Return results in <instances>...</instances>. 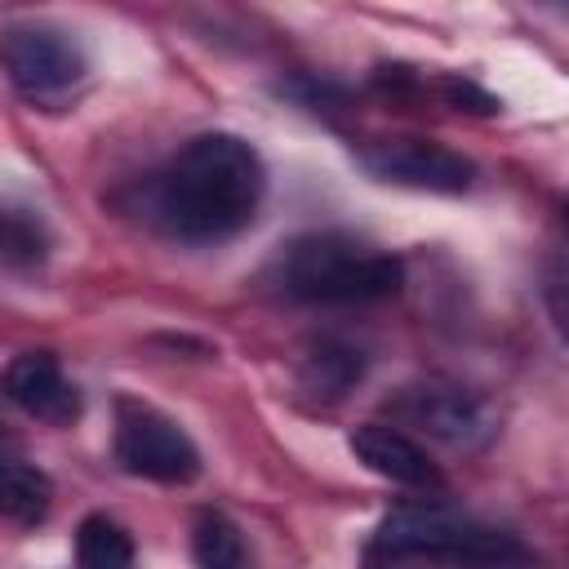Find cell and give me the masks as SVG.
I'll use <instances>...</instances> for the list:
<instances>
[{"label": "cell", "mask_w": 569, "mask_h": 569, "mask_svg": "<svg viewBox=\"0 0 569 569\" xmlns=\"http://www.w3.org/2000/svg\"><path fill=\"white\" fill-rule=\"evenodd\" d=\"M262 156L236 133H200L147 182V218L182 244H218L244 231L262 204Z\"/></svg>", "instance_id": "6da1fadb"}, {"label": "cell", "mask_w": 569, "mask_h": 569, "mask_svg": "<svg viewBox=\"0 0 569 569\" xmlns=\"http://www.w3.org/2000/svg\"><path fill=\"white\" fill-rule=\"evenodd\" d=\"M267 284L307 307H365L400 289V258L347 231H307L280 244Z\"/></svg>", "instance_id": "7a4b0ae2"}, {"label": "cell", "mask_w": 569, "mask_h": 569, "mask_svg": "<svg viewBox=\"0 0 569 569\" xmlns=\"http://www.w3.org/2000/svg\"><path fill=\"white\" fill-rule=\"evenodd\" d=\"M373 547L382 556H427L445 565H471V569H502L511 560H525V547L493 529L480 525L453 507H400L378 525Z\"/></svg>", "instance_id": "3957f363"}, {"label": "cell", "mask_w": 569, "mask_h": 569, "mask_svg": "<svg viewBox=\"0 0 569 569\" xmlns=\"http://www.w3.org/2000/svg\"><path fill=\"white\" fill-rule=\"evenodd\" d=\"M116 462L156 485H191L200 476V449L191 436L142 400L116 405Z\"/></svg>", "instance_id": "277c9868"}, {"label": "cell", "mask_w": 569, "mask_h": 569, "mask_svg": "<svg viewBox=\"0 0 569 569\" xmlns=\"http://www.w3.org/2000/svg\"><path fill=\"white\" fill-rule=\"evenodd\" d=\"M0 67L9 71L18 93L44 102V98H62L67 89L80 84L84 53L67 31L22 22V27H9L0 36Z\"/></svg>", "instance_id": "5b68a950"}, {"label": "cell", "mask_w": 569, "mask_h": 569, "mask_svg": "<svg viewBox=\"0 0 569 569\" xmlns=\"http://www.w3.org/2000/svg\"><path fill=\"white\" fill-rule=\"evenodd\" d=\"M360 164L382 182L431 196H462L476 178V164L462 151H449L427 138H382L360 151Z\"/></svg>", "instance_id": "8992f818"}, {"label": "cell", "mask_w": 569, "mask_h": 569, "mask_svg": "<svg viewBox=\"0 0 569 569\" xmlns=\"http://www.w3.org/2000/svg\"><path fill=\"white\" fill-rule=\"evenodd\" d=\"M391 409H396L409 427H418V431H427L431 440H445V445H453V449H476V445H485V440L493 436V427H498L489 400L476 396V391H467V387H453V382L405 387V391L391 400Z\"/></svg>", "instance_id": "52a82bcc"}, {"label": "cell", "mask_w": 569, "mask_h": 569, "mask_svg": "<svg viewBox=\"0 0 569 569\" xmlns=\"http://www.w3.org/2000/svg\"><path fill=\"white\" fill-rule=\"evenodd\" d=\"M0 391L9 405H18L27 418L49 427H71L80 418V391L62 373V365L49 351H22L4 365Z\"/></svg>", "instance_id": "ba28073f"}, {"label": "cell", "mask_w": 569, "mask_h": 569, "mask_svg": "<svg viewBox=\"0 0 569 569\" xmlns=\"http://www.w3.org/2000/svg\"><path fill=\"white\" fill-rule=\"evenodd\" d=\"M347 445H351V453H356L373 476H382V480H391V485H405V489H431V485H440V471H436V462L427 458V449H422L413 436H405V431H396V427H387V422H365V427H356Z\"/></svg>", "instance_id": "9c48e42d"}, {"label": "cell", "mask_w": 569, "mask_h": 569, "mask_svg": "<svg viewBox=\"0 0 569 569\" xmlns=\"http://www.w3.org/2000/svg\"><path fill=\"white\" fill-rule=\"evenodd\" d=\"M360 373H365V356H360L356 347H347V342H333V338H320V342L302 356V365H298L302 391L325 396V400L347 396V391L360 382Z\"/></svg>", "instance_id": "30bf717a"}, {"label": "cell", "mask_w": 569, "mask_h": 569, "mask_svg": "<svg viewBox=\"0 0 569 569\" xmlns=\"http://www.w3.org/2000/svg\"><path fill=\"white\" fill-rule=\"evenodd\" d=\"M49 502H53L49 476L36 462L0 453V516L18 520V525H36V520H44Z\"/></svg>", "instance_id": "8fae6325"}, {"label": "cell", "mask_w": 569, "mask_h": 569, "mask_svg": "<svg viewBox=\"0 0 569 569\" xmlns=\"http://www.w3.org/2000/svg\"><path fill=\"white\" fill-rule=\"evenodd\" d=\"M191 556L196 569H253L244 533L222 516V511H204L191 529Z\"/></svg>", "instance_id": "7c38bea8"}, {"label": "cell", "mask_w": 569, "mask_h": 569, "mask_svg": "<svg viewBox=\"0 0 569 569\" xmlns=\"http://www.w3.org/2000/svg\"><path fill=\"white\" fill-rule=\"evenodd\" d=\"M76 560L80 569H129L133 538L111 516H84L76 529Z\"/></svg>", "instance_id": "4fadbf2b"}, {"label": "cell", "mask_w": 569, "mask_h": 569, "mask_svg": "<svg viewBox=\"0 0 569 569\" xmlns=\"http://www.w3.org/2000/svg\"><path fill=\"white\" fill-rule=\"evenodd\" d=\"M440 93H445L458 111H476V116H493V111H498V98H493V93H485V89H476L471 80H458V76L440 80Z\"/></svg>", "instance_id": "5bb4252c"}]
</instances>
